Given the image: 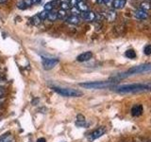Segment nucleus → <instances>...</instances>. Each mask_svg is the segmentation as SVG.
I'll use <instances>...</instances> for the list:
<instances>
[{
  "mask_svg": "<svg viewBox=\"0 0 151 142\" xmlns=\"http://www.w3.org/2000/svg\"><path fill=\"white\" fill-rule=\"evenodd\" d=\"M44 8H45V11H47V12H51L52 9H53L55 7H54L53 3H52V1H50V2H47V3L45 5V6H44Z\"/></svg>",
  "mask_w": 151,
  "mask_h": 142,
  "instance_id": "412c9836",
  "label": "nucleus"
},
{
  "mask_svg": "<svg viewBox=\"0 0 151 142\" xmlns=\"http://www.w3.org/2000/svg\"><path fill=\"white\" fill-rule=\"evenodd\" d=\"M113 1H114V0H104V4H106L108 7H111L112 6Z\"/></svg>",
  "mask_w": 151,
  "mask_h": 142,
  "instance_id": "c756f323",
  "label": "nucleus"
},
{
  "mask_svg": "<svg viewBox=\"0 0 151 142\" xmlns=\"http://www.w3.org/2000/svg\"><path fill=\"white\" fill-rule=\"evenodd\" d=\"M151 72V64H142L139 65L132 66L129 69H127L125 73L118 74L115 77H112V80H120L129 77L131 75H136V74H143V73H148Z\"/></svg>",
  "mask_w": 151,
  "mask_h": 142,
  "instance_id": "f03ea898",
  "label": "nucleus"
},
{
  "mask_svg": "<svg viewBox=\"0 0 151 142\" xmlns=\"http://www.w3.org/2000/svg\"><path fill=\"white\" fill-rule=\"evenodd\" d=\"M66 21H67L69 24H72V25H78V24H79V22H80V19L78 16L71 15L66 18Z\"/></svg>",
  "mask_w": 151,
  "mask_h": 142,
  "instance_id": "2eb2a0df",
  "label": "nucleus"
},
{
  "mask_svg": "<svg viewBox=\"0 0 151 142\" xmlns=\"http://www.w3.org/2000/svg\"><path fill=\"white\" fill-rule=\"evenodd\" d=\"M51 89L57 94L60 95L63 97L66 98H78L81 97L83 93L78 89H73V88H65V87H60V86H52Z\"/></svg>",
  "mask_w": 151,
  "mask_h": 142,
  "instance_id": "7ed1b4c3",
  "label": "nucleus"
},
{
  "mask_svg": "<svg viewBox=\"0 0 151 142\" xmlns=\"http://www.w3.org/2000/svg\"><path fill=\"white\" fill-rule=\"evenodd\" d=\"M144 112V107L142 104H136L131 108V116L132 117H140Z\"/></svg>",
  "mask_w": 151,
  "mask_h": 142,
  "instance_id": "1a4fd4ad",
  "label": "nucleus"
},
{
  "mask_svg": "<svg viewBox=\"0 0 151 142\" xmlns=\"http://www.w3.org/2000/svg\"><path fill=\"white\" fill-rule=\"evenodd\" d=\"M76 124L79 127H85V126H87V122H86V120H85V117L82 115H78Z\"/></svg>",
  "mask_w": 151,
  "mask_h": 142,
  "instance_id": "ddd939ff",
  "label": "nucleus"
},
{
  "mask_svg": "<svg viewBox=\"0 0 151 142\" xmlns=\"http://www.w3.org/2000/svg\"><path fill=\"white\" fill-rule=\"evenodd\" d=\"M140 6H141L140 9H144V11H145V12L151 8V7H150V3H148V2H143V3H141Z\"/></svg>",
  "mask_w": 151,
  "mask_h": 142,
  "instance_id": "5701e85b",
  "label": "nucleus"
},
{
  "mask_svg": "<svg viewBox=\"0 0 151 142\" xmlns=\"http://www.w3.org/2000/svg\"><path fill=\"white\" fill-rule=\"evenodd\" d=\"M114 84V82H109V80H99V82H87L81 83L78 85L80 87L86 88V89H106L112 86Z\"/></svg>",
  "mask_w": 151,
  "mask_h": 142,
  "instance_id": "20e7f679",
  "label": "nucleus"
},
{
  "mask_svg": "<svg viewBox=\"0 0 151 142\" xmlns=\"http://www.w3.org/2000/svg\"><path fill=\"white\" fill-rule=\"evenodd\" d=\"M144 53L145 55H151V45H146L144 47Z\"/></svg>",
  "mask_w": 151,
  "mask_h": 142,
  "instance_id": "a878e982",
  "label": "nucleus"
},
{
  "mask_svg": "<svg viewBox=\"0 0 151 142\" xmlns=\"http://www.w3.org/2000/svg\"><path fill=\"white\" fill-rule=\"evenodd\" d=\"M48 12H47L45 11V9H44V11H42L41 12L38 13V15H39V17L41 18V20H45V19H47V15H48Z\"/></svg>",
  "mask_w": 151,
  "mask_h": 142,
  "instance_id": "aec40b11",
  "label": "nucleus"
},
{
  "mask_svg": "<svg viewBox=\"0 0 151 142\" xmlns=\"http://www.w3.org/2000/svg\"><path fill=\"white\" fill-rule=\"evenodd\" d=\"M60 7H61V9H64V11H66V9H70V4H69V1H64V2H61L60 4Z\"/></svg>",
  "mask_w": 151,
  "mask_h": 142,
  "instance_id": "393cba45",
  "label": "nucleus"
},
{
  "mask_svg": "<svg viewBox=\"0 0 151 142\" xmlns=\"http://www.w3.org/2000/svg\"><path fill=\"white\" fill-rule=\"evenodd\" d=\"M126 2H127V0H114L112 6L115 9H121L125 7Z\"/></svg>",
  "mask_w": 151,
  "mask_h": 142,
  "instance_id": "9b49d317",
  "label": "nucleus"
},
{
  "mask_svg": "<svg viewBox=\"0 0 151 142\" xmlns=\"http://www.w3.org/2000/svg\"><path fill=\"white\" fill-rule=\"evenodd\" d=\"M96 2L98 4H103L104 3V0H96Z\"/></svg>",
  "mask_w": 151,
  "mask_h": 142,
  "instance_id": "72a5a7b5",
  "label": "nucleus"
},
{
  "mask_svg": "<svg viewBox=\"0 0 151 142\" xmlns=\"http://www.w3.org/2000/svg\"><path fill=\"white\" fill-rule=\"evenodd\" d=\"M5 84H7V82H6V80H4L2 78H0V88L1 87H4V85Z\"/></svg>",
  "mask_w": 151,
  "mask_h": 142,
  "instance_id": "7c9ffc66",
  "label": "nucleus"
},
{
  "mask_svg": "<svg viewBox=\"0 0 151 142\" xmlns=\"http://www.w3.org/2000/svg\"><path fill=\"white\" fill-rule=\"evenodd\" d=\"M77 7L78 9H79L81 12H87L89 11V7H88V5L85 3L84 1H82V0H79L78 5H77Z\"/></svg>",
  "mask_w": 151,
  "mask_h": 142,
  "instance_id": "4468645a",
  "label": "nucleus"
},
{
  "mask_svg": "<svg viewBox=\"0 0 151 142\" xmlns=\"http://www.w3.org/2000/svg\"><path fill=\"white\" fill-rule=\"evenodd\" d=\"M106 16H107V18L109 19L110 21H113L114 19L116 18V12H114V11H109L107 13H106Z\"/></svg>",
  "mask_w": 151,
  "mask_h": 142,
  "instance_id": "a211bd4d",
  "label": "nucleus"
},
{
  "mask_svg": "<svg viewBox=\"0 0 151 142\" xmlns=\"http://www.w3.org/2000/svg\"><path fill=\"white\" fill-rule=\"evenodd\" d=\"M134 15L136 18L140 19V20H145V19L147 18V12L142 9H138L137 11H135Z\"/></svg>",
  "mask_w": 151,
  "mask_h": 142,
  "instance_id": "9d476101",
  "label": "nucleus"
},
{
  "mask_svg": "<svg viewBox=\"0 0 151 142\" xmlns=\"http://www.w3.org/2000/svg\"><path fill=\"white\" fill-rule=\"evenodd\" d=\"M3 101H4V99H0V107L2 106V104H3Z\"/></svg>",
  "mask_w": 151,
  "mask_h": 142,
  "instance_id": "c9c22d12",
  "label": "nucleus"
},
{
  "mask_svg": "<svg viewBox=\"0 0 151 142\" xmlns=\"http://www.w3.org/2000/svg\"><path fill=\"white\" fill-rule=\"evenodd\" d=\"M106 132H107L106 128L101 126V127H99V128H97V129L93 130V132L90 133V134L88 135V136H87V139H88L89 142H93V141L98 139L99 137H101L102 135H105Z\"/></svg>",
  "mask_w": 151,
  "mask_h": 142,
  "instance_id": "423d86ee",
  "label": "nucleus"
},
{
  "mask_svg": "<svg viewBox=\"0 0 151 142\" xmlns=\"http://www.w3.org/2000/svg\"><path fill=\"white\" fill-rule=\"evenodd\" d=\"M71 12H72V14L75 16L80 15V13H81V12H80L79 9H78V7H72V8H71Z\"/></svg>",
  "mask_w": 151,
  "mask_h": 142,
  "instance_id": "4be33fe9",
  "label": "nucleus"
},
{
  "mask_svg": "<svg viewBox=\"0 0 151 142\" xmlns=\"http://www.w3.org/2000/svg\"><path fill=\"white\" fill-rule=\"evenodd\" d=\"M0 142H14L11 133H6L2 136H0Z\"/></svg>",
  "mask_w": 151,
  "mask_h": 142,
  "instance_id": "f8f14e48",
  "label": "nucleus"
},
{
  "mask_svg": "<svg viewBox=\"0 0 151 142\" xmlns=\"http://www.w3.org/2000/svg\"><path fill=\"white\" fill-rule=\"evenodd\" d=\"M151 90V83H131V84H122L115 88L117 93H138Z\"/></svg>",
  "mask_w": 151,
  "mask_h": 142,
  "instance_id": "f257e3e1",
  "label": "nucleus"
},
{
  "mask_svg": "<svg viewBox=\"0 0 151 142\" xmlns=\"http://www.w3.org/2000/svg\"><path fill=\"white\" fill-rule=\"evenodd\" d=\"M6 94H7L6 89H4V87L0 88V99H4L5 96H6Z\"/></svg>",
  "mask_w": 151,
  "mask_h": 142,
  "instance_id": "bb28decb",
  "label": "nucleus"
},
{
  "mask_svg": "<svg viewBox=\"0 0 151 142\" xmlns=\"http://www.w3.org/2000/svg\"><path fill=\"white\" fill-rule=\"evenodd\" d=\"M47 19H48L49 21H55L58 19V12H53L51 11L48 12V15H47Z\"/></svg>",
  "mask_w": 151,
  "mask_h": 142,
  "instance_id": "f3484780",
  "label": "nucleus"
},
{
  "mask_svg": "<svg viewBox=\"0 0 151 142\" xmlns=\"http://www.w3.org/2000/svg\"><path fill=\"white\" fill-rule=\"evenodd\" d=\"M8 0H0V4H5Z\"/></svg>",
  "mask_w": 151,
  "mask_h": 142,
  "instance_id": "f704fd0d",
  "label": "nucleus"
},
{
  "mask_svg": "<svg viewBox=\"0 0 151 142\" xmlns=\"http://www.w3.org/2000/svg\"><path fill=\"white\" fill-rule=\"evenodd\" d=\"M0 78H1V76H0Z\"/></svg>",
  "mask_w": 151,
  "mask_h": 142,
  "instance_id": "4c0bfd02",
  "label": "nucleus"
},
{
  "mask_svg": "<svg viewBox=\"0 0 151 142\" xmlns=\"http://www.w3.org/2000/svg\"><path fill=\"white\" fill-rule=\"evenodd\" d=\"M42 0H31L32 4H37V3H40Z\"/></svg>",
  "mask_w": 151,
  "mask_h": 142,
  "instance_id": "473e14b6",
  "label": "nucleus"
},
{
  "mask_svg": "<svg viewBox=\"0 0 151 142\" xmlns=\"http://www.w3.org/2000/svg\"><path fill=\"white\" fill-rule=\"evenodd\" d=\"M79 0H69V4H70V7H77V5L78 3Z\"/></svg>",
  "mask_w": 151,
  "mask_h": 142,
  "instance_id": "cd10ccee",
  "label": "nucleus"
},
{
  "mask_svg": "<svg viewBox=\"0 0 151 142\" xmlns=\"http://www.w3.org/2000/svg\"><path fill=\"white\" fill-rule=\"evenodd\" d=\"M80 16H81V18L84 19V20L89 21V22H92V21L96 20V14L94 12H90V11L81 12V13H80Z\"/></svg>",
  "mask_w": 151,
  "mask_h": 142,
  "instance_id": "6e6552de",
  "label": "nucleus"
},
{
  "mask_svg": "<svg viewBox=\"0 0 151 142\" xmlns=\"http://www.w3.org/2000/svg\"><path fill=\"white\" fill-rule=\"evenodd\" d=\"M125 57H127V59H130V60H132V59H135L136 58V52H135V50L134 49H127L126 52H125Z\"/></svg>",
  "mask_w": 151,
  "mask_h": 142,
  "instance_id": "dca6fc26",
  "label": "nucleus"
},
{
  "mask_svg": "<svg viewBox=\"0 0 151 142\" xmlns=\"http://www.w3.org/2000/svg\"><path fill=\"white\" fill-rule=\"evenodd\" d=\"M31 23L33 24V25H35V26L40 25V24L42 23L41 18L39 17V15H38V14H36V15H34V16L31 18Z\"/></svg>",
  "mask_w": 151,
  "mask_h": 142,
  "instance_id": "6ab92c4d",
  "label": "nucleus"
},
{
  "mask_svg": "<svg viewBox=\"0 0 151 142\" xmlns=\"http://www.w3.org/2000/svg\"><path fill=\"white\" fill-rule=\"evenodd\" d=\"M18 8L21 9H26L27 8V6L26 5V3L24 1H21L20 3H18Z\"/></svg>",
  "mask_w": 151,
  "mask_h": 142,
  "instance_id": "c85d7f7f",
  "label": "nucleus"
},
{
  "mask_svg": "<svg viewBox=\"0 0 151 142\" xmlns=\"http://www.w3.org/2000/svg\"><path fill=\"white\" fill-rule=\"evenodd\" d=\"M37 142H46V140H45V138H44V137H41V138L37 140Z\"/></svg>",
  "mask_w": 151,
  "mask_h": 142,
  "instance_id": "2f4dec72",
  "label": "nucleus"
},
{
  "mask_svg": "<svg viewBox=\"0 0 151 142\" xmlns=\"http://www.w3.org/2000/svg\"><path fill=\"white\" fill-rule=\"evenodd\" d=\"M93 57V52L92 51H85L83 53H80L77 57V61L80 62V63H83V62H87L89 60H91Z\"/></svg>",
  "mask_w": 151,
  "mask_h": 142,
  "instance_id": "0eeeda50",
  "label": "nucleus"
},
{
  "mask_svg": "<svg viewBox=\"0 0 151 142\" xmlns=\"http://www.w3.org/2000/svg\"><path fill=\"white\" fill-rule=\"evenodd\" d=\"M145 142H151V141H145Z\"/></svg>",
  "mask_w": 151,
  "mask_h": 142,
  "instance_id": "e433bc0d",
  "label": "nucleus"
},
{
  "mask_svg": "<svg viewBox=\"0 0 151 142\" xmlns=\"http://www.w3.org/2000/svg\"><path fill=\"white\" fill-rule=\"evenodd\" d=\"M42 67L45 70H50L52 68H54L55 66L59 64V59L58 58H53V57H46L42 55Z\"/></svg>",
  "mask_w": 151,
  "mask_h": 142,
  "instance_id": "39448f33",
  "label": "nucleus"
},
{
  "mask_svg": "<svg viewBox=\"0 0 151 142\" xmlns=\"http://www.w3.org/2000/svg\"><path fill=\"white\" fill-rule=\"evenodd\" d=\"M65 17H66V11L60 9L58 12V19H64Z\"/></svg>",
  "mask_w": 151,
  "mask_h": 142,
  "instance_id": "b1692460",
  "label": "nucleus"
}]
</instances>
